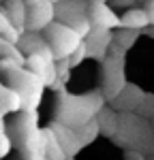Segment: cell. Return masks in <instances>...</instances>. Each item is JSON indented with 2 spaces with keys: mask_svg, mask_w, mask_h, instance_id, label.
<instances>
[{
  "mask_svg": "<svg viewBox=\"0 0 154 160\" xmlns=\"http://www.w3.org/2000/svg\"><path fill=\"white\" fill-rule=\"evenodd\" d=\"M103 105H105V98L101 92H90L84 96H73V94L60 92L56 122L77 130V128L90 124L92 120H96V115L103 111Z\"/></svg>",
  "mask_w": 154,
  "mask_h": 160,
  "instance_id": "6da1fadb",
  "label": "cell"
},
{
  "mask_svg": "<svg viewBox=\"0 0 154 160\" xmlns=\"http://www.w3.org/2000/svg\"><path fill=\"white\" fill-rule=\"evenodd\" d=\"M2 77L7 79V86L13 92H17V96L22 98V111L37 113V107L43 98V90H45L43 81L34 73H30L28 68H19V66H13Z\"/></svg>",
  "mask_w": 154,
  "mask_h": 160,
  "instance_id": "7a4b0ae2",
  "label": "cell"
},
{
  "mask_svg": "<svg viewBox=\"0 0 154 160\" xmlns=\"http://www.w3.org/2000/svg\"><path fill=\"white\" fill-rule=\"evenodd\" d=\"M126 88V79H124V51L120 47L111 45L109 47V56L103 60V98L114 102L120 92Z\"/></svg>",
  "mask_w": 154,
  "mask_h": 160,
  "instance_id": "3957f363",
  "label": "cell"
},
{
  "mask_svg": "<svg viewBox=\"0 0 154 160\" xmlns=\"http://www.w3.org/2000/svg\"><path fill=\"white\" fill-rule=\"evenodd\" d=\"M43 38L47 43V47L51 49L56 62L58 60H69L77 49L79 45L84 43V38L77 34L73 28L60 24V22H54V24L43 32Z\"/></svg>",
  "mask_w": 154,
  "mask_h": 160,
  "instance_id": "277c9868",
  "label": "cell"
},
{
  "mask_svg": "<svg viewBox=\"0 0 154 160\" xmlns=\"http://www.w3.org/2000/svg\"><path fill=\"white\" fill-rule=\"evenodd\" d=\"M56 22V2L30 0L26 2V32H45Z\"/></svg>",
  "mask_w": 154,
  "mask_h": 160,
  "instance_id": "5b68a950",
  "label": "cell"
},
{
  "mask_svg": "<svg viewBox=\"0 0 154 160\" xmlns=\"http://www.w3.org/2000/svg\"><path fill=\"white\" fill-rule=\"evenodd\" d=\"M88 17L92 22V28H101V30H109V32L111 30H120V17L105 2H90Z\"/></svg>",
  "mask_w": 154,
  "mask_h": 160,
  "instance_id": "8992f818",
  "label": "cell"
},
{
  "mask_svg": "<svg viewBox=\"0 0 154 160\" xmlns=\"http://www.w3.org/2000/svg\"><path fill=\"white\" fill-rule=\"evenodd\" d=\"M86 47H88V58H96V60H105L109 53V47L114 45V32L109 30H101V28H92L88 37L84 38Z\"/></svg>",
  "mask_w": 154,
  "mask_h": 160,
  "instance_id": "52a82bcc",
  "label": "cell"
},
{
  "mask_svg": "<svg viewBox=\"0 0 154 160\" xmlns=\"http://www.w3.org/2000/svg\"><path fill=\"white\" fill-rule=\"evenodd\" d=\"M143 96H146V94H143L137 86L126 83V88L120 92V96L111 102V105H114V111H118V113H133V111L139 109Z\"/></svg>",
  "mask_w": 154,
  "mask_h": 160,
  "instance_id": "ba28073f",
  "label": "cell"
},
{
  "mask_svg": "<svg viewBox=\"0 0 154 160\" xmlns=\"http://www.w3.org/2000/svg\"><path fill=\"white\" fill-rule=\"evenodd\" d=\"M49 128L54 130V135H56V139H58L60 148L64 149L66 158H75V154L81 149V143H79V139H77V132L73 130V128L62 126V124H58V122H54Z\"/></svg>",
  "mask_w": 154,
  "mask_h": 160,
  "instance_id": "9c48e42d",
  "label": "cell"
},
{
  "mask_svg": "<svg viewBox=\"0 0 154 160\" xmlns=\"http://www.w3.org/2000/svg\"><path fill=\"white\" fill-rule=\"evenodd\" d=\"M148 15L146 9H128L122 17H120V28L122 30H133V32H141L143 28H148Z\"/></svg>",
  "mask_w": 154,
  "mask_h": 160,
  "instance_id": "30bf717a",
  "label": "cell"
},
{
  "mask_svg": "<svg viewBox=\"0 0 154 160\" xmlns=\"http://www.w3.org/2000/svg\"><path fill=\"white\" fill-rule=\"evenodd\" d=\"M96 124H99L101 135L114 139L118 135V130H120V113L114 111V109H105L103 107V111L96 115Z\"/></svg>",
  "mask_w": 154,
  "mask_h": 160,
  "instance_id": "8fae6325",
  "label": "cell"
},
{
  "mask_svg": "<svg viewBox=\"0 0 154 160\" xmlns=\"http://www.w3.org/2000/svg\"><path fill=\"white\" fill-rule=\"evenodd\" d=\"M17 111H22V98L7 83H0V120L7 113H17Z\"/></svg>",
  "mask_w": 154,
  "mask_h": 160,
  "instance_id": "7c38bea8",
  "label": "cell"
},
{
  "mask_svg": "<svg viewBox=\"0 0 154 160\" xmlns=\"http://www.w3.org/2000/svg\"><path fill=\"white\" fill-rule=\"evenodd\" d=\"M4 15H7V19H9V24H11L13 28H17V30L24 34L26 32V2H22V0L7 2Z\"/></svg>",
  "mask_w": 154,
  "mask_h": 160,
  "instance_id": "4fadbf2b",
  "label": "cell"
},
{
  "mask_svg": "<svg viewBox=\"0 0 154 160\" xmlns=\"http://www.w3.org/2000/svg\"><path fill=\"white\" fill-rule=\"evenodd\" d=\"M45 45H47V43H45V38H43L41 32H24L22 38H19V43H17V49L28 58V56L38 53Z\"/></svg>",
  "mask_w": 154,
  "mask_h": 160,
  "instance_id": "5bb4252c",
  "label": "cell"
},
{
  "mask_svg": "<svg viewBox=\"0 0 154 160\" xmlns=\"http://www.w3.org/2000/svg\"><path fill=\"white\" fill-rule=\"evenodd\" d=\"M43 141H45V158L47 160H69L51 128H43Z\"/></svg>",
  "mask_w": 154,
  "mask_h": 160,
  "instance_id": "9a60e30c",
  "label": "cell"
},
{
  "mask_svg": "<svg viewBox=\"0 0 154 160\" xmlns=\"http://www.w3.org/2000/svg\"><path fill=\"white\" fill-rule=\"evenodd\" d=\"M77 139H79V143H81V148H86V145H90L96 137L101 135V130H99V124H96V120H92L90 124H86V126H81V128H77Z\"/></svg>",
  "mask_w": 154,
  "mask_h": 160,
  "instance_id": "2e32d148",
  "label": "cell"
},
{
  "mask_svg": "<svg viewBox=\"0 0 154 160\" xmlns=\"http://www.w3.org/2000/svg\"><path fill=\"white\" fill-rule=\"evenodd\" d=\"M137 37H139V32H133V30H118L114 34V45L116 47H120L122 51L131 49L133 45H135V41H137Z\"/></svg>",
  "mask_w": 154,
  "mask_h": 160,
  "instance_id": "e0dca14e",
  "label": "cell"
},
{
  "mask_svg": "<svg viewBox=\"0 0 154 160\" xmlns=\"http://www.w3.org/2000/svg\"><path fill=\"white\" fill-rule=\"evenodd\" d=\"M11 148H13V139L7 132V128H4V120H0V160L9 156Z\"/></svg>",
  "mask_w": 154,
  "mask_h": 160,
  "instance_id": "ac0fdd59",
  "label": "cell"
},
{
  "mask_svg": "<svg viewBox=\"0 0 154 160\" xmlns=\"http://www.w3.org/2000/svg\"><path fill=\"white\" fill-rule=\"evenodd\" d=\"M86 58H88V47H86V43H81V45H79V49H77L75 53L69 58V62H71V68L79 66V64L86 60Z\"/></svg>",
  "mask_w": 154,
  "mask_h": 160,
  "instance_id": "d6986e66",
  "label": "cell"
},
{
  "mask_svg": "<svg viewBox=\"0 0 154 160\" xmlns=\"http://www.w3.org/2000/svg\"><path fill=\"white\" fill-rule=\"evenodd\" d=\"M146 15H148L150 26H154V0H150V2L146 4Z\"/></svg>",
  "mask_w": 154,
  "mask_h": 160,
  "instance_id": "ffe728a7",
  "label": "cell"
},
{
  "mask_svg": "<svg viewBox=\"0 0 154 160\" xmlns=\"http://www.w3.org/2000/svg\"><path fill=\"white\" fill-rule=\"evenodd\" d=\"M126 160H146V156L139 154V152H135V149H128L126 152Z\"/></svg>",
  "mask_w": 154,
  "mask_h": 160,
  "instance_id": "44dd1931",
  "label": "cell"
},
{
  "mask_svg": "<svg viewBox=\"0 0 154 160\" xmlns=\"http://www.w3.org/2000/svg\"><path fill=\"white\" fill-rule=\"evenodd\" d=\"M9 19H7V15H4V11H0V34H2V32H4V30H7V28H9Z\"/></svg>",
  "mask_w": 154,
  "mask_h": 160,
  "instance_id": "7402d4cb",
  "label": "cell"
},
{
  "mask_svg": "<svg viewBox=\"0 0 154 160\" xmlns=\"http://www.w3.org/2000/svg\"><path fill=\"white\" fill-rule=\"evenodd\" d=\"M24 158L26 160H47L43 154H24Z\"/></svg>",
  "mask_w": 154,
  "mask_h": 160,
  "instance_id": "603a6c76",
  "label": "cell"
},
{
  "mask_svg": "<svg viewBox=\"0 0 154 160\" xmlns=\"http://www.w3.org/2000/svg\"><path fill=\"white\" fill-rule=\"evenodd\" d=\"M152 124H154V118H152ZM152 130H154V128H152Z\"/></svg>",
  "mask_w": 154,
  "mask_h": 160,
  "instance_id": "cb8c5ba5",
  "label": "cell"
},
{
  "mask_svg": "<svg viewBox=\"0 0 154 160\" xmlns=\"http://www.w3.org/2000/svg\"><path fill=\"white\" fill-rule=\"evenodd\" d=\"M69 160H75V158H69Z\"/></svg>",
  "mask_w": 154,
  "mask_h": 160,
  "instance_id": "d4e9b609",
  "label": "cell"
}]
</instances>
